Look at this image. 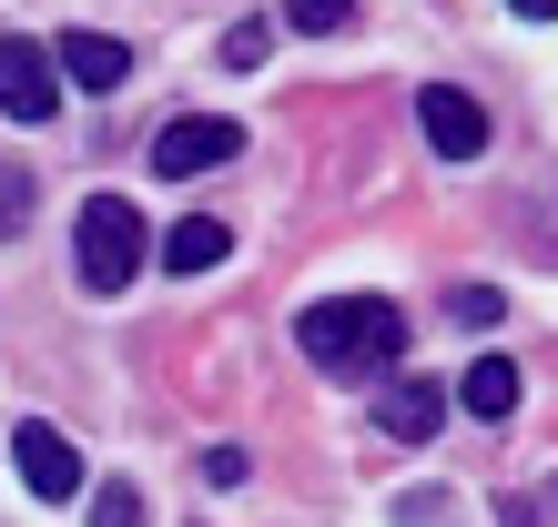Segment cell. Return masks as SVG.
<instances>
[{
	"mask_svg": "<svg viewBox=\"0 0 558 527\" xmlns=\"http://www.w3.org/2000/svg\"><path fill=\"white\" fill-rule=\"evenodd\" d=\"M437 416H447V385H437V376H386L376 426H386L397 446H426V437H437Z\"/></svg>",
	"mask_w": 558,
	"mask_h": 527,
	"instance_id": "8",
	"label": "cell"
},
{
	"mask_svg": "<svg viewBox=\"0 0 558 527\" xmlns=\"http://www.w3.org/2000/svg\"><path fill=\"white\" fill-rule=\"evenodd\" d=\"M508 11H518V21H558V0H508Z\"/></svg>",
	"mask_w": 558,
	"mask_h": 527,
	"instance_id": "17",
	"label": "cell"
},
{
	"mask_svg": "<svg viewBox=\"0 0 558 527\" xmlns=\"http://www.w3.org/2000/svg\"><path fill=\"white\" fill-rule=\"evenodd\" d=\"M294 345H305L325 376H386L407 355V315L386 305V294H325V305L294 315Z\"/></svg>",
	"mask_w": 558,
	"mask_h": 527,
	"instance_id": "1",
	"label": "cell"
},
{
	"mask_svg": "<svg viewBox=\"0 0 558 527\" xmlns=\"http://www.w3.org/2000/svg\"><path fill=\"white\" fill-rule=\"evenodd\" d=\"M11 467H21V487L31 498H82V446L61 437V426H11Z\"/></svg>",
	"mask_w": 558,
	"mask_h": 527,
	"instance_id": "5",
	"label": "cell"
},
{
	"mask_svg": "<svg viewBox=\"0 0 558 527\" xmlns=\"http://www.w3.org/2000/svg\"><path fill=\"white\" fill-rule=\"evenodd\" d=\"M457 315H468V324H498L508 294H498V284H457Z\"/></svg>",
	"mask_w": 558,
	"mask_h": 527,
	"instance_id": "15",
	"label": "cell"
},
{
	"mask_svg": "<svg viewBox=\"0 0 558 527\" xmlns=\"http://www.w3.org/2000/svg\"><path fill=\"white\" fill-rule=\"evenodd\" d=\"M61 61L41 51V41H0V112L11 122H61Z\"/></svg>",
	"mask_w": 558,
	"mask_h": 527,
	"instance_id": "4",
	"label": "cell"
},
{
	"mask_svg": "<svg viewBox=\"0 0 558 527\" xmlns=\"http://www.w3.org/2000/svg\"><path fill=\"white\" fill-rule=\"evenodd\" d=\"M143 254H153L143 204H122V193H92V204H82V234H72L82 284H92V294H122V284L143 274Z\"/></svg>",
	"mask_w": 558,
	"mask_h": 527,
	"instance_id": "2",
	"label": "cell"
},
{
	"mask_svg": "<svg viewBox=\"0 0 558 527\" xmlns=\"http://www.w3.org/2000/svg\"><path fill=\"white\" fill-rule=\"evenodd\" d=\"M416 122H426V143H437L447 162H477V152H487V102H477V91L426 82V91H416Z\"/></svg>",
	"mask_w": 558,
	"mask_h": 527,
	"instance_id": "6",
	"label": "cell"
},
{
	"mask_svg": "<svg viewBox=\"0 0 558 527\" xmlns=\"http://www.w3.org/2000/svg\"><path fill=\"white\" fill-rule=\"evenodd\" d=\"M92 527H143V498H133V487H92Z\"/></svg>",
	"mask_w": 558,
	"mask_h": 527,
	"instance_id": "13",
	"label": "cell"
},
{
	"mask_svg": "<svg viewBox=\"0 0 558 527\" xmlns=\"http://www.w3.org/2000/svg\"><path fill=\"white\" fill-rule=\"evenodd\" d=\"M265 51H275L265 21H234V30H223V61H234V72H265Z\"/></svg>",
	"mask_w": 558,
	"mask_h": 527,
	"instance_id": "11",
	"label": "cell"
},
{
	"mask_svg": "<svg viewBox=\"0 0 558 527\" xmlns=\"http://www.w3.org/2000/svg\"><path fill=\"white\" fill-rule=\"evenodd\" d=\"M21 223H31V173H21V162H0V244H11Z\"/></svg>",
	"mask_w": 558,
	"mask_h": 527,
	"instance_id": "12",
	"label": "cell"
},
{
	"mask_svg": "<svg viewBox=\"0 0 558 527\" xmlns=\"http://www.w3.org/2000/svg\"><path fill=\"white\" fill-rule=\"evenodd\" d=\"M284 21H294V30H345L355 0H284Z\"/></svg>",
	"mask_w": 558,
	"mask_h": 527,
	"instance_id": "14",
	"label": "cell"
},
{
	"mask_svg": "<svg viewBox=\"0 0 558 527\" xmlns=\"http://www.w3.org/2000/svg\"><path fill=\"white\" fill-rule=\"evenodd\" d=\"M223 254H234V234H223L214 213H183L173 234H162V274H214Z\"/></svg>",
	"mask_w": 558,
	"mask_h": 527,
	"instance_id": "9",
	"label": "cell"
},
{
	"mask_svg": "<svg viewBox=\"0 0 558 527\" xmlns=\"http://www.w3.org/2000/svg\"><path fill=\"white\" fill-rule=\"evenodd\" d=\"M61 82L72 91H122L133 82V41H112V30H61Z\"/></svg>",
	"mask_w": 558,
	"mask_h": 527,
	"instance_id": "7",
	"label": "cell"
},
{
	"mask_svg": "<svg viewBox=\"0 0 558 527\" xmlns=\"http://www.w3.org/2000/svg\"><path fill=\"white\" fill-rule=\"evenodd\" d=\"M457 406H468V416H487V426H498V416H518V366H508V355H477V366L457 376Z\"/></svg>",
	"mask_w": 558,
	"mask_h": 527,
	"instance_id": "10",
	"label": "cell"
},
{
	"mask_svg": "<svg viewBox=\"0 0 558 527\" xmlns=\"http://www.w3.org/2000/svg\"><path fill=\"white\" fill-rule=\"evenodd\" d=\"M204 477H214V487H244L254 456H244V446H204Z\"/></svg>",
	"mask_w": 558,
	"mask_h": 527,
	"instance_id": "16",
	"label": "cell"
},
{
	"mask_svg": "<svg viewBox=\"0 0 558 527\" xmlns=\"http://www.w3.org/2000/svg\"><path fill=\"white\" fill-rule=\"evenodd\" d=\"M234 152H244V122H223V112H183V122L153 132V173L162 183H193V173H214Z\"/></svg>",
	"mask_w": 558,
	"mask_h": 527,
	"instance_id": "3",
	"label": "cell"
}]
</instances>
